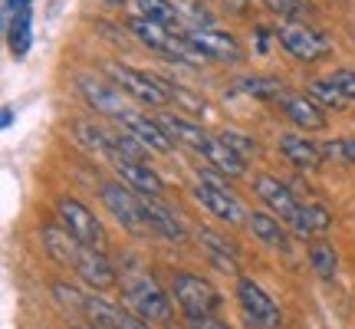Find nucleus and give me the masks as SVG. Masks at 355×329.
Wrapping results in <instances>:
<instances>
[{
	"label": "nucleus",
	"instance_id": "nucleus-1",
	"mask_svg": "<svg viewBox=\"0 0 355 329\" xmlns=\"http://www.w3.org/2000/svg\"><path fill=\"white\" fill-rule=\"evenodd\" d=\"M128 30H132L148 50L162 53V56L175 60V63L194 66L204 60V53L198 50L188 37L175 33V26H165V24H158V20H148V17H132V20H128Z\"/></svg>",
	"mask_w": 355,
	"mask_h": 329
},
{
	"label": "nucleus",
	"instance_id": "nucleus-2",
	"mask_svg": "<svg viewBox=\"0 0 355 329\" xmlns=\"http://www.w3.org/2000/svg\"><path fill=\"white\" fill-rule=\"evenodd\" d=\"M99 201L105 204V211L115 217V224L135 237H148L152 228H148V217H145V208H141V194L132 191L125 181H102L99 185Z\"/></svg>",
	"mask_w": 355,
	"mask_h": 329
},
{
	"label": "nucleus",
	"instance_id": "nucleus-3",
	"mask_svg": "<svg viewBox=\"0 0 355 329\" xmlns=\"http://www.w3.org/2000/svg\"><path fill=\"white\" fill-rule=\"evenodd\" d=\"M122 303L135 313V317L148 319V323H165L171 326L175 319V306H171V296L162 290V283H155V277L141 273V277H128L125 287H122Z\"/></svg>",
	"mask_w": 355,
	"mask_h": 329
},
{
	"label": "nucleus",
	"instance_id": "nucleus-4",
	"mask_svg": "<svg viewBox=\"0 0 355 329\" xmlns=\"http://www.w3.org/2000/svg\"><path fill=\"white\" fill-rule=\"evenodd\" d=\"M237 303H241L247 329H279L283 326V313H279L277 300H273L257 280L237 277Z\"/></svg>",
	"mask_w": 355,
	"mask_h": 329
},
{
	"label": "nucleus",
	"instance_id": "nucleus-5",
	"mask_svg": "<svg viewBox=\"0 0 355 329\" xmlns=\"http://www.w3.org/2000/svg\"><path fill=\"white\" fill-rule=\"evenodd\" d=\"M171 296H175V303L181 306L184 317H201V313L220 310V293L201 273H191V270H178L171 277Z\"/></svg>",
	"mask_w": 355,
	"mask_h": 329
},
{
	"label": "nucleus",
	"instance_id": "nucleus-6",
	"mask_svg": "<svg viewBox=\"0 0 355 329\" xmlns=\"http://www.w3.org/2000/svg\"><path fill=\"white\" fill-rule=\"evenodd\" d=\"M112 79L128 99H135L139 106H148V109H162V106L171 99V86H168V83L148 76V73H141V69H132V66L115 63Z\"/></svg>",
	"mask_w": 355,
	"mask_h": 329
},
{
	"label": "nucleus",
	"instance_id": "nucleus-7",
	"mask_svg": "<svg viewBox=\"0 0 355 329\" xmlns=\"http://www.w3.org/2000/svg\"><path fill=\"white\" fill-rule=\"evenodd\" d=\"M56 217H60V224H63L79 244L105 251V230H102L99 217L92 214L83 201H76V198H60V201H56Z\"/></svg>",
	"mask_w": 355,
	"mask_h": 329
},
{
	"label": "nucleus",
	"instance_id": "nucleus-8",
	"mask_svg": "<svg viewBox=\"0 0 355 329\" xmlns=\"http://www.w3.org/2000/svg\"><path fill=\"white\" fill-rule=\"evenodd\" d=\"M277 40L279 47L290 53L293 60H300V63H316L322 60L326 53H329V40L322 37L319 30L306 24H296V20H286V24L277 30Z\"/></svg>",
	"mask_w": 355,
	"mask_h": 329
},
{
	"label": "nucleus",
	"instance_id": "nucleus-9",
	"mask_svg": "<svg viewBox=\"0 0 355 329\" xmlns=\"http://www.w3.org/2000/svg\"><path fill=\"white\" fill-rule=\"evenodd\" d=\"M191 198L201 204L207 214H214L217 221H224L227 228H241L247 224V211H243V204L237 201V194L234 191H224V188H214V185H204V181H194L191 185Z\"/></svg>",
	"mask_w": 355,
	"mask_h": 329
},
{
	"label": "nucleus",
	"instance_id": "nucleus-10",
	"mask_svg": "<svg viewBox=\"0 0 355 329\" xmlns=\"http://www.w3.org/2000/svg\"><path fill=\"white\" fill-rule=\"evenodd\" d=\"M76 89H79V96H83L96 112L109 115V119H122V115L128 112V102H125L128 96L125 92L109 86V83H105L102 76H96V73H79Z\"/></svg>",
	"mask_w": 355,
	"mask_h": 329
},
{
	"label": "nucleus",
	"instance_id": "nucleus-11",
	"mask_svg": "<svg viewBox=\"0 0 355 329\" xmlns=\"http://www.w3.org/2000/svg\"><path fill=\"white\" fill-rule=\"evenodd\" d=\"M86 317L96 329H155L148 319L135 317L125 303H112V300L102 296V293H89Z\"/></svg>",
	"mask_w": 355,
	"mask_h": 329
},
{
	"label": "nucleus",
	"instance_id": "nucleus-12",
	"mask_svg": "<svg viewBox=\"0 0 355 329\" xmlns=\"http://www.w3.org/2000/svg\"><path fill=\"white\" fill-rule=\"evenodd\" d=\"M115 122L125 128V132H132V135H135L148 152H155V155H171L175 152L178 142L168 135V128L162 126V119H152V115L128 109V112L122 115V119H115Z\"/></svg>",
	"mask_w": 355,
	"mask_h": 329
},
{
	"label": "nucleus",
	"instance_id": "nucleus-13",
	"mask_svg": "<svg viewBox=\"0 0 355 329\" xmlns=\"http://www.w3.org/2000/svg\"><path fill=\"white\" fill-rule=\"evenodd\" d=\"M194 237H198V244H201L204 253H207V260H211L217 270H224L230 277L241 273V251H237V244L227 241L220 230L201 224V228H194Z\"/></svg>",
	"mask_w": 355,
	"mask_h": 329
},
{
	"label": "nucleus",
	"instance_id": "nucleus-14",
	"mask_svg": "<svg viewBox=\"0 0 355 329\" xmlns=\"http://www.w3.org/2000/svg\"><path fill=\"white\" fill-rule=\"evenodd\" d=\"M184 37L204 53V56H211V60H220V63H241L243 60V50L241 43L227 33H220L214 26H201V30H188Z\"/></svg>",
	"mask_w": 355,
	"mask_h": 329
},
{
	"label": "nucleus",
	"instance_id": "nucleus-15",
	"mask_svg": "<svg viewBox=\"0 0 355 329\" xmlns=\"http://www.w3.org/2000/svg\"><path fill=\"white\" fill-rule=\"evenodd\" d=\"M76 273L83 283L92 287V290H109V287L119 283V270H115V264L105 257V251H99V247H83Z\"/></svg>",
	"mask_w": 355,
	"mask_h": 329
},
{
	"label": "nucleus",
	"instance_id": "nucleus-16",
	"mask_svg": "<svg viewBox=\"0 0 355 329\" xmlns=\"http://www.w3.org/2000/svg\"><path fill=\"white\" fill-rule=\"evenodd\" d=\"M112 168L132 191L148 194V198H162V194H165V181L145 162H135V158H122V155H119V158H112Z\"/></svg>",
	"mask_w": 355,
	"mask_h": 329
},
{
	"label": "nucleus",
	"instance_id": "nucleus-17",
	"mask_svg": "<svg viewBox=\"0 0 355 329\" xmlns=\"http://www.w3.org/2000/svg\"><path fill=\"white\" fill-rule=\"evenodd\" d=\"M40 241H43L46 257H53L56 264H66V267H73V270H76L86 244H79L76 237L63 228V224H40Z\"/></svg>",
	"mask_w": 355,
	"mask_h": 329
},
{
	"label": "nucleus",
	"instance_id": "nucleus-18",
	"mask_svg": "<svg viewBox=\"0 0 355 329\" xmlns=\"http://www.w3.org/2000/svg\"><path fill=\"white\" fill-rule=\"evenodd\" d=\"M141 208H145V217H148V228H152V234H158V237H165V241L171 244H184L188 241V230H184V224L178 221V214L168 208L162 198H148V194H141Z\"/></svg>",
	"mask_w": 355,
	"mask_h": 329
},
{
	"label": "nucleus",
	"instance_id": "nucleus-19",
	"mask_svg": "<svg viewBox=\"0 0 355 329\" xmlns=\"http://www.w3.org/2000/svg\"><path fill=\"white\" fill-rule=\"evenodd\" d=\"M254 194L277 217H283V221H290V217L296 214V208H300V201L293 198V191L286 188L277 175H257L254 178Z\"/></svg>",
	"mask_w": 355,
	"mask_h": 329
},
{
	"label": "nucleus",
	"instance_id": "nucleus-20",
	"mask_svg": "<svg viewBox=\"0 0 355 329\" xmlns=\"http://www.w3.org/2000/svg\"><path fill=\"white\" fill-rule=\"evenodd\" d=\"M279 152L283 158L293 164V168H300V171H316L326 152H322V145L316 142H309L306 135H296V132H286V135H279Z\"/></svg>",
	"mask_w": 355,
	"mask_h": 329
},
{
	"label": "nucleus",
	"instance_id": "nucleus-21",
	"mask_svg": "<svg viewBox=\"0 0 355 329\" xmlns=\"http://www.w3.org/2000/svg\"><path fill=\"white\" fill-rule=\"evenodd\" d=\"M279 106H283V112L290 115L293 126H300L303 132H322L326 128V112H322V106H319L309 92L306 96H283L279 99Z\"/></svg>",
	"mask_w": 355,
	"mask_h": 329
},
{
	"label": "nucleus",
	"instance_id": "nucleus-22",
	"mask_svg": "<svg viewBox=\"0 0 355 329\" xmlns=\"http://www.w3.org/2000/svg\"><path fill=\"white\" fill-rule=\"evenodd\" d=\"M247 228H250V234H254L260 244L273 247V251L290 253V234H293V230L283 228V221H279V217L266 214V211H250V217H247Z\"/></svg>",
	"mask_w": 355,
	"mask_h": 329
},
{
	"label": "nucleus",
	"instance_id": "nucleus-23",
	"mask_svg": "<svg viewBox=\"0 0 355 329\" xmlns=\"http://www.w3.org/2000/svg\"><path fill=\"white\" fill-rule=\"evenodd\" d=\"M293 230V237H300V241H309V237H316V234H326L332 228V214L322 208V204H300L296 208V214L286 221Z\"/></svg>",
	"mask_w": 355,
	"mask_h": 329
},
{
	"label": "nucleus",
	"instance_id": "nucleus-24",
	"mask_svg": "<svg viewBox=\"0 0 355 329\" xmlns=\"http://www.w3.org/2000/svg\"><path fill=\"white\" fill-rule=\"evenodd\" d=\"M3 30H7V47H10V53L17 60H24L26 53H30V43H33V13H30V7L3 17Z\"/></svg>",
	"mask_w": 355,
	"mask_h": 329
},
{
	"label": "nucleus",
	"instance_id": "nucleus-25",
	"mask_svg": "<svg viewBox=\"0 0 355 329\" xmlns=\"http://www.w3.org/2000/svg\"><path fill=\"white\" fill-rule=\"evenodd\" d=\"M158 119H162V126L168 128V135H171L178 145H188V149H194L198 155H204L207 142H211V132H204L198 122L181 119V115H158Z\"/></svg>",
	"mask_w": 355,
	"mask_h": 329
},
{
	"label": "nucleus",
	"instance_id": "nucleus-26",
	"mask_svg": "<svg viewBox=\"0 0 355 329\" xmlns=\"http://www.w3.org/2000/svg\"><path fill=\"white\" fill-rule=\"evenodd\" d=\"M201 158L207 164H214L217 171H224L227 178H241L243 168H247V158H241L234 149H227V145L220 142V135H211V142H207V149H204Z\"/></svg>",
	"mask_w": 355,
	"mask_h": 329
},
{
	"label": "nucleus",
	"instance_id": "nucleus-27",
	"mask_svg": "<svg viewBox=\"0 0 355 329\" xmlns=\"http://www.w3.org/2000/svg\"><path fill=\"white\" fill-rule=\"evenodd\" d=\"M237 86H241L247 96L263 99V102H279L283 96H286V86H283L277 76H241Z\"/></svg>",
	"mask_w": 355,
	"mask_h": 329
},
{
	"label": "nucleus",
	"instance_id": "nucleus-28",
	"mask_svg": "<svg viewBox=\"0 0 355 329\" xmlns=\"http://www.w3.org/2000/svg\"><path fill=\"white\" fill-rule=\"evenodd\" d=\"M73 132L79 135V142H83L86 149L105 155L109 162H112L115 155H119V149H115V135H109V132H102V128L89 126V122H76V126H73Z\"/></svg>",
	"mask_w": 355,
	"mask_h": 329
},
{
	"label": "nucleus",
	"instance_id": "nucleus-29",
	"mask_svg": "<svg viewBox=\"0 0 355 329\" xmlns=\"http://www.w3.org/2000/svg\"><path fill=\"white\" fill-rule=\"evenodd\" d=\"M306 257H309V267H313L322 280H332L336 273H339V253H336V247H332V244L313 241Z\"/></svg>",
	"mask_w": 355,
	"mask_h": 329
},
{
	"label": "nucleus",
	"instance_id": "nucleus-30",
	"mask_svg": "<svg viewBox=\"0 0 355 329\" xmlns=\"http://www.w3.org/2000/svg\"><path fill=\"white\" fill-rule=\"evenodd\" d=\"M306 92H309V96H313L322 109H332V112H339V109H345V106H349V99L339 92V86H336L332 79H313V83L306 86Z\"/></svg>",
	"mask_w": 355,
	"mask_h": 329
},
{
	"label": "nucleus",
	"instance_id": "nucleus-31",
	"mask_svg": "<svg viewBox=\"0 0 355 329\" xmlns=\"http://www.w3.org/2000/svg\"><path fill=\"white\" fill-rule=\"evenodd\" d=\"M139 3L141 17L148 20H158L165 26H178L181 24V10H178V0H135Z\"/></svg>",
	"mask_w": 355,
	"mask_h": 329
},
{
	"label": "nucleus",
	"instance_id": "nucleus-32",
	"mask_svg": "<svg viewBox=\"0 0 355 329\" xmlns=\"http://www.w3.org/2000/svg\"><path fill=\"white\" fill-rule=\"evenodd\" d=\"M53 296H56V303L63 306V310H73V313H86L89 293H79L76 287H69V283H63V280H56V283H53Z\"/></svg>",
	"mask_w": 355,
	"mask_h": 329
},
{
	"label": "nucleus",
	"instance_id": "nucleus-33",
	"mask_svg": "<svg viewBox=\"0 0 355 329\" xmlns=\"http://www.w3.org/2000/svg\"><path fill=\"white\" fill-rule=\"evenodd\" d=\"M220 142H224L227 149H234L241 158H254V155L260 152V145H257L254 135H247L241 128H224V132H220Z\"/></svg>",
	"mask_w": 355,
	"mask_h": 329
},
{
	"label": "nucleus",
	"instance_id": "nucleus-34",
	"mask_svg": "<svg viewBox=\"0 0 355 329\" xmlns=\"http://www.w3.org/2000/svg\"><path fill=\"white\" fill-rule=\"evenodd\" d=\"M283 20H300L303 17V0H266Z\"/></svg>",
	"mask_w": 355,
	"mask_h": 329
},
{
	"label": "nucleus",
	"instance_id": "nucleus-35",
	"mask_svg": "<svg viewBox=\"0 0 355 329\" xmlns=\"http://www.w3.org/2000/svg\"><path fill=\"white\" fill-rule=\"evenodd\" d=\"M329 79L339 86V92H343L349 102H355V73L352 69H336V73H329Z\"/></svg>",
	"mask_w": 355,
	"mask_h": 329
},
{
	"label": "nucleus",
	"instance_id": "nucleus-36",
	"mask_svg": "<svg viewBox=\"0 0 355 329\" xmlns=\"http://www.w3.org/2000/svg\"><path fill=\"white\" fill-rule=\"evenodd\" d=\"M191 329H230L224 319L217 317V313H201V317H184Z\"/></svg>",
	"mask_w": 355,
	"mask_h": 329
},
{
	"label": "nucleus",
	"instance_id": "nucleus-37",
	"mask_svg": "<svg viewBox=\"0 0 355 329\" xmlns=\"http://www.w3.org/2000/svg\"><path fill=\"white\" fill-rule=\"evenodd\" d=\"M171 99H178L188 112H204V102L198 99V96H191V92H184L181 86H171Z\"/></svg>",
	"mask_w": 355,
	"mask_h": 329
},
{
	"label": "nucleus",
	"instance_id": "nucleus-38",
	"mask_svg": "<svg viewBox=\"0 0 355 329\" xmlns=\"http://www.w3.org/2000/svg\"><path fill=\"white\" fill-rule=\"evenodd\" d=\"M30 7V0H3V17H10L17 10H26Z\"/></svg>",
	"mask_w": 355,
	"mask_h": 329
},
{
	"label": "nucleus",
	"instance_id": "nucleus-39",
	"mask_svg": "<svg viewBox=\"0 0 355 329\" xmlns=\"http://www.w3.org/2000/svg\"><path fill=\"white\" fill-rule=\"evenodd\" d=\"M343 152H345V162L355 164V139H343Z\"/></svg>",
	"mask_w": 355,
	"mask_h": 329
},
{
	"label": "nucleus",
	"instance_id": "nucleus-40",
	"mask_svg": "<svg viewBox=\"0 0 355 329\" xmlns=\"http://www.w3.org/2000/svg\"><path fill=\"white\" fill-rule=\"evenodd\" d=\"M10 126H13V109L7 106V109H3V128H10Z\"/></svg>",
	"mask_w": 355,
	"mask_h": 329
},
{
	"label": "nucleus",
	"instance_id": "nucleus-41",
	"mask_svg": "<svg viewBox=\"0 0 355 329\" xmlns=\"http://www.w3.org/2000/svg\"><path fill=\"white\" fill-rule=\"evenodd\" d=\"M99 3H105V7H122V0H99Z\"/></svg>",
	"mask_w": 355,
	"mask_h": 329
},
{
	"label": "nucleus",
	"instance_id": "nucleus-42",
	"mask_svg": "<svg viewBox=\"0 0 355 329\" xmlns=\"http://www.w3.org/2000/svg\"><path fill=\"white\" fill-rule=\"evenodd\" d=\"M171 329H191V326H188V323H178V326H171Z\"/></svg>",
	"mask_w": 355,
	"mask_h": 329
},
{
	"label": "nucleus",
	"instance_id": "nucleus-43",
	"mask_svg": "<svg viewBox=\"0 0 355 329\" xmlns=\"http://www.w3.org/2000/svg\"><path fill=\"white\" fill-rule=\"evenodd\" d=\"M73 329H96V326H92V323H89V326H73Z\"/></svg>",
	"mask_w": 355,
	"mask_h": 329
}]
</instances>
